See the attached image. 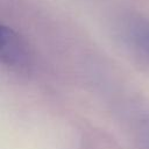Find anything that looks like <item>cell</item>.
<instances>
[{
	"instance_id": "cell-2",
	"label": "cell",
	"mask_w": 149,
	"mask_h": 149,
	"mask_svg": "<svg viewBox=\"0 0 149 149\" xmlns=\"http://www.w3.org/2000/svg\"><path fill=\"white\" fill-rule=\"evenodd\" d=\"M134 40L137 47L149 54V26H140L134 30Z\"/></svg>"
},
{
	"instance_id": "cell-1",
	"label": "cell",
	"mask_w": 149,
	"mask_h": 149,
	"mask_svg": "<svg viewBox=\"0 0 149 149\" xmlns=\"http://www.w3.org/2000/svg\"><path fill=\"white\" fill-rule=\"evenodd\" d=\"M0 58L6 66L16 72H27L31 63L26 42L14 29L5 24L0 28Z\"/></svg>"
}]
</instances>
